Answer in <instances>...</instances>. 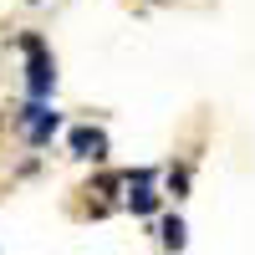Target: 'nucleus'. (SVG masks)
<instances>
[{
  "label": "nucleus",
  "instance_id": "obj_1",
  "mask_svg": "<svg viewBox=\"0 0 255 255\" xmlns=\"http://www.w3.org/2000/svg\"><path fill=\"white\" fill-rule=\"evenodd\" d=\"M20 51L31 56V61H26V87H31V97L41 102V97L51 92V82H56V67H51L46 46H41V36H20Z\"/></svg>",
  "mask_w": 255,
  "mask_h": 255
},
{
  "label": "nucleus",
  "instance_id": "obj_2",
  "mask_svg": "<svg viewBox=\"0 0 255 255\" xmlns=\"http://www.w3.org/2000/svg\"><path fill=\"white\" fill-rule=\"evenodd\" d=\"M20 128H26V138H31V143H46L56 128H61V118H56L51 108H41V102H31V108L20 113Z\"/></svg>",
  "mask_w": 255,
  "mask_h": 255
},
{
  "label": "nucleus",
  "instance_id": "obj_3",
  "mask_svg": "<svg viewBox=\"0 0 255 255\" xmlns=\"http://www.w3.org/2000/svg\"><path fill=\"white\" fill-rule=\"evenodd\" d=\"M72 148H77L82 158H102V153H108V138H102L97 128H77V133H72Z\"/></svg>",
  "mask_w": 255,
  "mask_h": 255
},
{
  "label": "nucleus",
  "instance_id": "obj_4",
  "mask_svg": "<svg viewBox=\"0 0 255 255\" xmlns=\"http://www.w3.org/2000/svg\"><path fill=\"white\" fill-rule=\"evenodd\" d=\"M163 245H174V250L184 245V225L179 220H163Z\"/></svg>",
  "mask_w": 255,
  "mask_h": 255
},
{
  "label": "nucleus",
  "instance_id": "obj_5",
  "mask_svg": "<svg viewBox=\"0 0 255 255\" xmlns=\"http://www.w3.org/2000/svg\"><path fill=\"white\" fill-rule=\"evenodd\" d=\"M133 209H138V215H153L158 199H153V194H133Z\"/></svg>",
  "mask_w": 255,
  "mask_h": 255
}]
</instances>
